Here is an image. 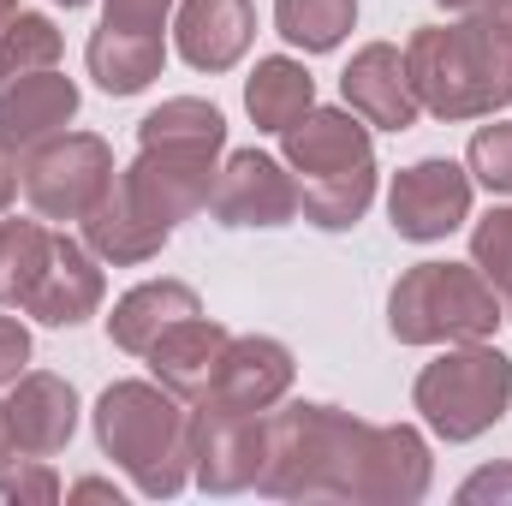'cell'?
<instances>
[{"mask_svg": "<svg viewBox=\"0 0 512 506\" xmlns=\"http://www.w3.org/2000/svg\"><path fill=\"white\" fill-rule=\"evenodd\" d=\"M370 435L376 423L322 399L268 411V459L256 489L274 501H364Z\"/></svg>", "mask_w": 512, "mask_h": 506, "instance_id": "obj_1", "label": "cell"}, {"mask_svg": "<svg viewBox=\"0 0 512 506\" xmlns=\"http://www.w3.org/2000/svg\"><path fill=\"white\" fill-rule=\"evenodd\" d=\"M405 72L423 114L435 120H489L512 108V42L477 12L411 30Z\"/></svg>", "mask_w": 512, "mask_h": 506, "instance_id": "obj_2", "label": "cell"}, {"mask_svg": "<svg viewBox=\"0 0 512 506\" xmlns=\"http://www.w3.org/2000/svg\"><path fill=\"white\" fill-rule=\"evenodd\" d=\"M96 447L149 501H173L191 483V405L161 381H114L96 399Z\"/></svg>", "mask_w": 512, "mask_h": 506, "instance_id": "obj_3", "label": "cell"}, {"mask_svg": "<svg viewBox=\"0 0 512 506\" xmlns=\"http://www.w3.org/2000/svg\"><path fill=\"white\" fill-rule=\"evenodd\" d=\"M501 328V292L477 262H411L387 292V334L399 346H459Z\"/></svg>", "mask_w": 512, "mask_h": 506, "instance_id": "obj_4", "label": "cell"}, {"mask_svg": "<svg viewBox=\"0 0 512 506\" xmlns=\"http://www.w3.org/2000/svg\"><path fill=\"white\" fill-rule=\"evenodd\" d=\"M411 405L423 411V423L441 441H477L489 435L512 405V358L489 340H459L447 346L435 364L417 370Z\"/></svg>", "mask_w": 512, "mask_h": 506, "instance_id": "obj_5", "label": "cell"}, {"mask_svg": "<svg viewBox=\"0 0 512 506\" xmlns=\"http://www.w3.org/2000/svg\"><path fill=\"white\" fill-rule=\"evenodd\" d=\"M18 179H24V203L42 221H84L108 197L120 167H114L108 137H96V131H54V137H42L36 149L18 155Z\"/></svg>", "mask_w": 512, "mask_h": 506, "instance_id": "obj_6", "label": "cell"}, {"mask_svg": "<svg viewBox=\"0 0 512 506\" xmlns=\"http://www.w3.org/2000/svg\"><path fill=\"white\" fill-rule=\"evenodd\" d=\"M215 179H221V149L215 143H137V161L120 173V191L149 221H161L173 233L179 221L209 209Z\"/></svg>", "mask_w": 512, "mask_h": 506, "instance_id": "obj_7", "label": "cell"}, {"mask_svg": "<svg viewBox=\"0 0 512 506\" xmlns=\"http://www.w3.org/2000/svg\"><path fill=\"white\" fill-rule=\"evenodd\" d=\"M268 459V411L191 405V483L209 495H245Z\"/></svg>", "mask_w": 512, "mask_h": 506, "instance_id": "obj_8", "label": "cell"}, {"mask_svg": "<svg viewBox=\"0 0 512 506\" xmlns=\"http://www.w3.org/2000/svg\"><path fill=\"white\" fill-rule=\"evenodd\" d=\"M387 221L411 245H435V239L459 233L471 221V173L441 155L399 167L387 185Z\"/></svg>", "mask_w": 512, "mask_h": 506, "instance_id": "obj_9", "label": "cell"}, {"mask_svg": "<svg viewBox=\"0 0 512 506\" xmlns=\"http://www.w3.org/2000/svg\"><path fill=\"white\" fill-rule=\"evenodd\" d=\"M221 227H292L298 221V173L262 149H233L215 197H209Z\"/></svg>", "mask_w": 512, "mask_h": 506, "instance_id": "obj_10", "label": "cell"}, {"mask_svg": "<svg viewBox=\"0 0 512 506\" xmlns=\"http://www.w3.org/2000/svg\"><path fill=\"white\" fill-rule=\"evenodd\" d=\"M280 143H286V167L298 173V185L376 173L370 126L352 108H310L304 120H292V126L280 131Z\"/></svg>", "mask_w": 512, "mask_h": 506, "instance_id": "obj_11", "label": "cell"}, {"mask_svg": "<svg viewBox=\"0 0 512 506\" xmlns=\"http://www.w3.org/2000/svg\"><path fill=\"white\" fill-rule=\"evenodd\" d=\"M102 298H108L102 256L90 251V245H78V239H66V233H54L48 262H42L36 286L24 292L18 310L30 322H42V328H78V322H90L102 310Z\"/></svg>", "mask_w": 512, "mask_h": 506, "instance_id": "obj_12", "label": "cell"}, {"mask_svg": "<svg viewBox=\"0 0 512 506\" xmlns=\"http://www.w3.org/2000/svg\"><path fill=\"white\" fill-rule=\"evenodd\" d=\"M292 352L268 334H233L221 364H215V381L203 387L197 405H215V411H274L286 393H292Z\"/></svg>", "mask_w": 512, "mask_h": 506, "instance_id": "obj_13", "label": "cell"}, {"mask_svg": "<svg viewBox=\"0 0 512 506\" xmlns=\"http://www.w3.org/2000/svg\"><path fill=\"white\" fill-rule=\"evenodd\" d=\"M0 411H6L12 447L24 459H54L78 435V387L66 376H54V370H24L6 387Z\"/></svg>", "mask_w": 512, "mask_h": 506, "instance_id": "obj_14", "label": "cell"}, {"mask_svg": "<svg viewBox=\"0 0 512 506\" xmlns=\"http://www.w3.org/2000/svg\"><path fill=\"white\" fill-rule=\"evenodd\" d=\"M340 96L364 126L382 131H411L417 114H423V102L411 90V72H405V54L393 42H364L352 54V66L340 72Z\"/></svg>", "mask_w": 512, "mask_h": 506, "instance_id": "obj_15", "label": "cell"}, {"mask_svg": "<svg viewBox=\"0 0 512 506\" xmlns=\"http://www.w3.org/2000/svg\"><path fill=\"white\" fill-rule=\"evenodd\" d=\"M78 120V84L66 72H12L0 78V149L24 155L42 137L66 131Z\"/></svg>", "mask_w": 512, "mask_h": 506, "instance_id": "obj_16", "label": "cell"}, {"mask_svg": "<svg viewBox=\"0 0 512 506\" xmlns=\"http://www.w3.org/2000/svg\"><path fill=\"white\" fill-rule=\"evenodd\" d=\"M251 36V0H179V12H173V42H179L185 66H197V72H233L251 54Z\"/></svg>", "mask_w": 512, "mask_h": 506, "instance_id": "obj_17", "label": "cell"}, {"mask_svg": "<svg viewBox=\"0 0 512 506\" xmlns=\"http://www.w3.org/2000/svg\"><path fill=\"white\" fill-rule=\"evenodd\" d=\"M227 340H233V334H227L221 322H209V316H185V322H173L143 358H149V376L161 381L167 393H179L185 405H197L203 387L215 381V364H221Z\"/></svg>", "mask_w": 512, "mask_h": 506, "instance_id": "obj_18", "label": "cell"}, {"mask_svg": "<svg viewBox=\"0 0 512 506\" xmlns=\"http://www.w3.org/2000/svg\"><path fill=\"white\" fill-rule=\"evenodd\" d=\"M429 441L411 423H376L370 465H364V506H411L429 495Z\"/></svg>", "mask_w": 512, "mask_h": 506, "instance_id": "obj_19", "label": "cell"}, {"mask_svg": "<svg viewBox=\"0 0 512 506\" xmlns=\"http://www.w3.org/2000/svg\"><path fill=\"white\" fill-rule=\"evenodd\" d=\"M185 316H203V298L185 286V280H143V286H131L126 298L114 304V316H108V340L131 352V358H143L173 322H185Z\"/></svg>", "mask_w": 512, "mask_h": 506, "instance_id": "obj_20", "label": "cell"}, {"mask_svg": "<svg viewBox=\"0 0 512 506\" xmlns=\"http://www.w3.org/2000/svg\"><path fill=\"white\" fill-rule=\"evenodd\" d=\"M78 227H84V245L102 256V262H114V268H137V262L161 256L167 251V239H173L161 221H149L126 191H120V179L108 185V197H102Z\"/></svg>", "mask_w": 512, "mask_h": 506, "instance_id": "obj_21", "label": "cell"}, {"mask_svg": "<svg viewBox=\"0 0 512 506\" xmlns=\"http://www.w3.org/2000/svg\"><path fill=\"white\" fill-rule=\"evenodd\" d=\"M84 66L96 78V90L108 96H137L161 78L167 66V42L161 36H143V30H114V24H96L90 42H84Z\"/></svg>", "mask_w": 512, "mask_h": 506, "instance_id": "obj_22", "label": "cell"}, {"mask_svg": "<svg viewBox=\"0 0 512 506\" xmlns=\"http://www.w3.org/2000/svg\"><path fill=\"white\" fill-rule=\"evenodd\" d=\"M245 108H251L256 131H286L292 120H304L316 108V78L298 60L268 54V60H256V72L245 78Z\"/></svg>", "mask_w": 512, "mask_h": 506, "instance_id": "obj_23", "label": "cell"}, {"mask_svg": "<svg viewBox=\"0 0 512 506\" xmlns=\"http://www.w3.org/2000/svg\"><path fill=\"white\" fill-rule=\"evenodd\" d=\"M358 24V0H274V30L304 54H334Z\"/></svg>", "mask_w": 512, "mask_h": 506, "instance_id": "obj_24", "label": "cell"}, {"mask_svg": "<svg viewBox=\"0 0 512 506\" xmlns=\"http://www.w3.org/2000/svg\"><path fill=\"white\" fill-rule=\"evenodd\" d=\"M376 203V173L358 179H322V185H298V215L322 233H352Z\"/></svg>", "mask_w": 512, "mask_h": 506, "instance_id": "obj_25", "label": "cell"}, {"mask_svg": "<svg viewBox=\"0 0 512 506\" xmlns=\"http://www.w3.org/2000/svg\"><path fill=\"white\" fill-rule=\"evenodd\" d=\"M48 245H54V233L42 221H18V215L0 221V310L24 304V292L36 286V274L48 262Z\"/></svg>", "mask_w": 512, "mask_h": 506, "instance_id": "obj_26", "label": "cell"}, {"mask_svg": "<svg viewBox=\"0 0 512 506\" xmlns=\"http://www.w3.org/2000/svg\"><path fill=\"white\" fill-rule=\"evenodd\" d=\"M137 143H215V149H227V120L203 96H173L155 114H143Z\"/></svg>", "mask_w": 512, "mask_h": 506, "instance_id": "obj_27", "label": "cell"}, {"mask_svg": "<svg viewBox=\"0 0 512 506\" xmlns=\"http://www.w3.org/2000/svg\"><path fill=\"white\" fill-rule=\"evenodd\" d=\"M60 54H66L60 24L42 18V12H18L6 24V36H0V78H12V72H48V66H60Z\"/></svg>", "mask_w": 512, "mask_h": 506, "instance_id": "obj_28", "label": "cell"}, {"mask_svg": "<svg viewBox=\"0 0 512 506\" xmlns=\"http://www.w3.org/2000/svg\"><path fill=\"white\" fill-rule=\"evenodd\" d=\"M471 262L483 268V280L495 292H512V203L507 209H489L471 227Z\"/></svg>", "mask_w": 512, "mask_h": 506, "instance_id": "obj_29", "label": "cell"}, {"mask_svg": "<svg viewBox=\"0 0 512 506\" xmlns=\"http://www.w3.org/2000/svg\"><path fill=\"white\" fill-rule=\"evenodd\" d=\"M465 173L477 185H489L495 197H512V120H495L471 137L465 149Z\"/></svg>", "mask_w": 512, "mask_h": 506, "instance_id": "obj_30", "label": "cell"}, {"mask_svg": "<svg viewBox=\"0 0 512 506\" xmlns=\"http://www.w3.org/2000/svg\"><path fill=\"white\" fill-rule=\"evenodd\" d=\"M0 501H30V506H48L60 501V477L42 465V459H30V465H0Z\"/></svg>", "mask_w": 512, "mask_h": 506, "instance_id": "obj_31", "label": "cell"}, {"mask_svg": "<svg viewBox=\"0 0 512 506\" xmlns=\"http://www.w3.org/2000/svg\"><path fill=\"white\" fill-rule=\"evenodd\" d=\"M173 6H179V0H108V6H102V24H114V30H143V36H161Z\"/></svg>", "mask_w": 512, "mask_h": 506, "instance_id": "obj_32", "label": "cell"}, {"mask_svg": "<svg viewBox=\"0 0 512 506\" xmlns=\"http://www.w3.org/2000/svg\"><path fill=\"white\" fill-rule=\"evenodd\" d=\"M459 501L465 506H512V465H489L477 477L459 483Z\"/></svg>", "mask_w": 512, "mask_h": 506, "instance_id": "obj_33", "label": "cell"}, {"mask_svg": "<svg viewBox=\"0 0 512 506\" xmlns=\"http://www.w3.org/2000/svg\"><path fill=\"white\" fill-rule=\"evenodd\" d=\"M24 364H30V328L18 316H0V393L24 376Z\"/></svg>", "mask_w": 512, "mask_h": 506, "instance_id": "obj_34", "label": "cell"}, {"mask_svg": "<svg viewBox=\"0 0 512 506\" xmlns=\"http://www.w3.org/2000/svg\"><path fill=\"white\" fill-rule=\"evenodd\" d=\"M24 191V179H18V155L12 149H0V215L12 209V197Z\"/></svg>", "mask_w": 512, "mask_h": 506, "instance_id": "obj_35", "label": "cell"}, {"mask_svg": "<svg viewBox=\"0 0 512 506\" xmlns=\"http://www.w3.org/2000/svg\"><path fill=\"white\" fill-rule=\"evenodd\" d=\"M72 501H114L120 506V489L102 483V477H84V483H72Z\"/></svg>", "mask_w": 512, "mask_h": 506, "instance_id": "obj_36", "label": "cell"}, {"mask_svg": "<svg viewBox=\"0 0 512 506\" xmlns=\"http://www.w3.org/2000/svg\"><path fill=\"white\" fill-rule=\"evenodd\" d=\"M477 18H489V24L512 42V0H495V6H489V12H477Z\"/></svg>", "mask_w": 512, "mask_h": 506, "instance_id": "obj_37", "label": "cell"}, {"mask_svg": "<svg viewBox=\"0 0 512 506\" xmlns=\"http://www.w3.org/2000/svg\"><path fill=\"white\" fill-rule=\"evenodd\" d=\"M435 6H447V12H459V18H471V12H489L495 0H435Z\"/></svg>", "mask_w": 512, "mask_h": 506, "instance_id": "obj_38", "label": "cell"}, {"mask_svg": "<svg viewBox=\"0 0 512 506\" xmlns=\"http://www.w3.org/2000/svg\"><path fill=\"white\" fill-rule=\"evenodd\" d=\"M6 459H18V447H12V429H6V411H0V465Z\"/></svg>", "mask_w": 512, "mask_h": 506, "instance_id": "obj_39", "label": "cell"}, {"mask_svg": "<svg viewBox=\"0 0 512 506\" xmlns=\"http://www.w3.org/2000/svg\"><path fill=\"white\" fill-rule=\"evenodd\" d=\"M18 12H24V6H18V0H0V36H6V24H12V18H18Z\"/></svg>", "mask_w": 512, "mask_h": 506, "instance_id": "obj_40", "label": "cell"}, {"mask_svg": "<svg viewBox=\"0 0 512 506\" xmlns=\"http://www.w3.org/2000/svg\"><path fill=\"white\" fill-rule=\"evenodd\" d=\"M54 6H66V12H72V6H90V0H54Z\"/></svg>", "mask_w": 512, "mask_h": 506, "instance_id": "obj_41", "label": "cell"}]
</instances>
